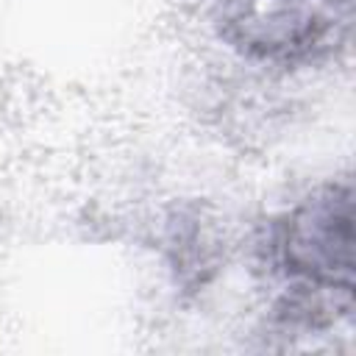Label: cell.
<instances>
[{
  "instance_id": "6da1fadb",
  "label": "cell",
  "mask_w": 356,
  "mask_h": 356,
  "mask_svg": "<svg viewBox=\"0 0 356 356\" xmlns=\"http://www.w3.org/2000/svg\"><path fill=\"white\" fill-rule=\"evenodd\" d=\"M222 36L250 56L306 61L337 47L350 0H217Z\"/></svg>"
},
{
  "instance_id": "7a4b0ae2",
  "label": "cell",
  "mask_w": 356,
  "mask_h": 356,
  "mask_svg": "<svg viewBox=\"0 0 356 356\" xmlns=\"http://www.w3.org/2000/svg\"><path fill=\"white\" fill-rule=\"evenodd\" d=\"M353 203L350 184H331L306 197L284 222L278 259L300 289L334 292L350 300L353 275Z\"/></svg>"
}]
</instances>
